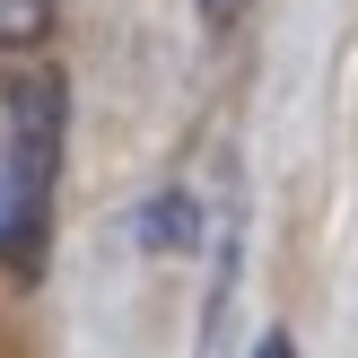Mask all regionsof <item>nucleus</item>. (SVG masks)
Here are the masks:
<instances>
[{
  "mask_svg": "<svg viewBox=\"0 0 358 358\" xmlns=\"http://www.w3.org/2000/svg\"><path fill=\"white\" fill-rule=\"evenodd\" d=\"M201 17H210V27H236V17H245V0H201Z\"/></svg>",
  "mask_w": 358,
  "mask_h": 358,
  "instance_id": "nucleus-4",
  "label": "nucleus"
},
{
  "mask_svg": "<svg viewBox=\"0 0 358 358\" xmlns=\"http://www.w3.org/2000/svg\"><path fill=\"white\" fill-rule=\"evenodd\" d=\"M70 149V96L52 70L0 87V262H27L52 227V184Z\"/></svg>",
  "mask_w": 358,
  "mask_h": 358,
  "instance_id": "nucleus-1",
  "label": "nucleus"
},
{
  "mask_svg": "<svg viewBox=\"0 0 358 358\" xmlns=\"http://www.w3.org/2000/svg\"><path fill=\"white\" fill-rule=\"evenodd\" d=\"M254 358H297V350H289V332H271V341H262Z\"/></svg>",
  "mask_w": 358,
  "mask_h": 358,
  "instance_id": "nucleus-5",
  "label": "nucleus"
},
{
  "mask_svg": "<svg viewBox=\"0 0 358 358\" xmlns=\"http://www.w3.org/2000/svg\"><path fill=\"white\" fill-rule=\"evenodd\" d=\"M52 35V0H0V52H27Z\"/></svg>",
  "mask_w": 358,
  "mask_h": 358,
  "instance_id": "nucleus-3",
  "label": "nucleus"
},
{
  "mask_svg": "<svg viewBox=\"0 0 358 358\" xmlns=\"http://www.w3.org/2000/svg\"><path fill=\"white\" fill-rule=\"evenodd\" d=\"M201 262H210V289H201V350H210L227 332L236 271H245V175H236V157H210V184H201Z\"/></svg>",
  "mask_w": 358,
  "mask_h": 358,
  "instance_id": "nucleus-2",
  "label": "nucleus"
}]
</instances>
